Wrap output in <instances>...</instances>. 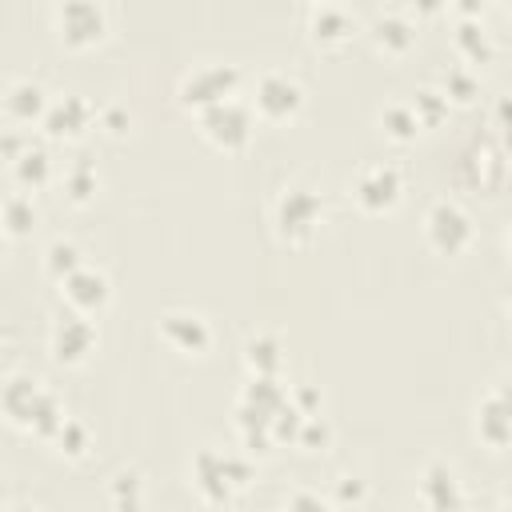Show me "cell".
<instances>
[{
	"label": "cell",
	"instance_id": "cell-3",
	"mask_svg": "<svg viewBox=\"0 0 512 512\" xmlns=\"http://www.w3.org/2000/svg\"><path fill=\"white\" fill-rule=\"evenodd\" d=\"M240 80H244V76H240L236 64H228V60H208V64H196V68L180 80L176 96H180L184 108L204 112V108H212V104H220V100H228V96H240Z\"/></svg>",
	"mask_w": 512,
	"mask_h": 512
},
{
	"label": "cell",
	"instance_id": "cell-35",
	"mask_svg": "<svg viewBox=\"0 0 512 512\" xmlns=\"http://www.w3.org/2000/svg\"><path fill=\"white\" fill-rule=\"evenodd\" d=\"M4 240H8V232H4V224H0V256H4Z\"/></svg>",
	"mask_w": 512,
	"mask_h": 512
},
{
	"label": "cell",
	"instance_id": "cell-25",
	"mask_svg": "<svg viewBox=\"0 0 512 512\" xmlns=\"http://www.w3.org/2000/svg\"><path fill=\"white\" fill-rule=\"evenodd\" d=\"M60 184H64V192H68V200H76V204H88V200L96 196V188H100V176H96V164H88V160H72V164L64 168V176H60Z\"/></svg>",
	"mask_w": 512,
	"mask_h": 512
},
{
	"label": "cell",
	"instance_id": "cell-24",
	"mask_svg": "<svg viewBox=\"0 0 512 512\" xmlns=\"http://www.w3.org/2000/svg\"><path fill=\"white\" fill-rule=\"evenodd\" d=\"M0 224L8 236H24L36 228V204L28 192H12L4 204H0Z\"/></svg>",
	"mask_w": 512,
	"mask_h": 512
},
{
	"label": "cell",
	"instance_id": "cell-31",
	"mask_svg": "<svg viewBox=\"0 0 512 512\" xmlns=\"http://www.w3.org/2000/svg\"><path fill=\"white\" fill-rule=\"evenodd\" d=\"M56 444H60V452H68V456H80V452L88 448V428H84L80 420H64L60 432H56Z\"/></svg>",
	"mask_w": 512,
	"mask_h": 512
},
{
	"label": "cell",
	"instance_id": "cell-10",
	"mask_svg": "<svg viewBox=\"0 0 512 512\" xmlns=\"http://www.w3.org/2000/svg\"><path fill=\"white\" fill-rule=\"evenodd\" d=\"M60 292H64V300L72 304V312H80V316H92V312H100V308L112 300L108 276H104L100 268H92V264H80L72 276H64V280H60Z\"/></svg>",
	"mask_w": 512,
	"mask_h": 512
},
{
	"label": "cell",
	"instance_id": "cell-7",
	"mask_svg": "<svg viewBox=\"0 0 512 512\" xmlns=\"http://www.w3.org/2000/svg\"><path fill=\"white\" fill-rule=\"evenodd\" d=\"M400 196H404V172L396 164L372 160L352 176V200L364 212H388L400 204Z\"/></svg>",
	"mask_w": 512,
	"mask_h": 512
},
{
	"label": "cell",
	"instance_id": "cell-28",
	"mask_svg": "<svg viewBox=\"0 0 512 512\" xmlns=\"http://www.w3.org/2000/svg\"><path fill=\"white\" fill-rule=\"evenodd\" d=\"M444 100H472L476 96V76H472V68H448L444 72Z\"/></svg>",
	"mask_w": 512,
	"mask_h": 512
},
{
	"label": "cell",
	"instance_id": "cell-18",
	"mask_svg": "<svg viewBox=\"0 0 512 512\" xmlns=\"http://www.w3.org/2000/svg\"><path fill=\"white\" fill-rule=\"evenodd\" d=\"M44 108H48V92H44V84L20 76V80H12V84L4 88V112H8L12 120H20V124L40 120Z\"/></svg>",
	"mask_w": 512,
	"mask_h": 512
},
{
	"label": "cell",
	"instance_id": "cell-19",
	"mask_svg": "<svg viewBox=\"0 0 512 512\" xmlns=\"http://www.w3.org/2000/svg\"><path fill=\"white\" fill-rule=\"evenodd\" d=\"M12 176H16L20 188H44L52 180V156H48V148H40V144L28 140L12 156Z\"/></svg>",
	"mask_w": 512,
	"mask_h": 512
},
{
	"label": "cell",
	"instance_id": "cell-20",
	"mask_svg": "<svg viewBox=\"0 0 512 512\" xmlns=\"http://www.w3.org/2000/svg\"><path fill=\"white\" fill-rule=\"evenodd\" d=\"M244 364H248L252 376H280V364H284V348H280V340L268 336V332L252 336V340L244 344Z\"/></svg>",
	"mask_w": 512,
	"mask_h": 512
},
{
	"label": "cell",
	"instance_id": "cell-6",
	"mask_svg": "<svg viewBox=\"0 0 512 512\" xmlns=\"http://www.w3.org/2000/svg\"><path fill=\"white\" fill-rule=\"evenodd\" d=\"M304 108V88L292 72L284 68H268L256 76V88H252V112L264 116V120H288Z\"/></svg>",
	"mask_w": 512,
	"mask_h": 512
},
{
	"label": "cell",
	"instance_id": "cell-27",
	"mask_svg": "<svg viewBox=\"0 0 512 512\" xmlns=\"http://www.w3.org/2000/svg\"><path fill=\"white\" fill-rule=\"evenodd\" d=\"M408 104H412V112H416L420 128H424V124H440V120H444V112H448V100H444V92H440V88H416Z\"/></svg>",
	"mask_w": 512,
	"mask_h": 512
},
{
	"label": "cell",
	"instance_id": "cell-23",
	"mask_svg": "<svg viewBox=\"0 0 512 512\" xmlns=\"http://www.w3.org/2000/svg\"><path fill=\"white\" fill-rule=\"evenodd\" d=\"M108 496H112V508L116 512H144V476L136 468H120L112 476Z\"/></svg>",
	"mask_w": 512,
	"mask_h": 512
},
{
	"label": "cell",
	"instance_id": "cell-22",
	"mask_svg": "<svg viewBox=\"0 0 512 512\" xmlns=\"http://www.w3.org/2000/svg\"><path fill=\"white\" fill-rule=\"evenodd\" d=\"M380 132L392 136V140H400V144L416 140L420 120H416L412 104H408V100H388V104H380Z\"/></svg>",
	"mask_w": 512,
	"mask_h": 512
},
{
	"label": "cell",
	"instance_id": "cell-33",
	"mask_svg": "<svg viewBox=\"0 0 512 512\" xmlns=\"http://www.w3.org/2000/svg\"><path fill=\"white\" fill-rule=\"evenodd\" d=\"M340 496H344V500H364V484H360L356 476H344V484H340Z\"/></svg>",
	"mask_w": 512,
	"mask_h": 512
},
{
	"label": "cell",
	"instance_id": "cell-13",
	"mask_svg": "<svg viewBox=\"0 0 512 512\" xmlns=\"http://www.w3.org/2000/svg\"><path fill=\"white\" fill-rule=\"evenodd\" d=\"M420 500L432 512H460L464 508V484L444 460H432L420 472Z\"/></svg>",
	"mask_w": 512,
	"mask_h": 512
},
{
	"label": "cell",
	"instance_id": "cell-9",
	"mask_svg": "<svg viewBox=\"0 0 512 512\" xmlns=\"http://www.w3.org/2000/svg\"><path fill=\"white\" fill-rule=\"evenodd\" d=\"M92 120H96V108H92L80 92H68V96L48 100V108H44V116H40L44 136H52V140H72V136H80Z\"/></svg>",
	"mask_w": 512,
	"mask_h": 512
},
{
	"label": "cell",
	"instance_id": "cell-17",
	"mask_svg": "<svg viewBox=\"0 0 512 512\" xmlns=\"http://www.w3.org/2000/svg\"><path fill=\"white\" fill-rule=\"evenodd\" d=\"M508 432H512V420H508V392L504 388H492L488 396H480L476 404V436L492 448H504L508 444Z\"/></svg>",
	"mask_w": 512,
	"mask_h": 512
},
{
	"label": "cell",
	"instance_id": "cell-5",
	"mask_svg": "<svg viewBox=\"0 0 512 512\" xmlns=\"http://www.w3.org/2000/svg\"><path fill=\"white\" fill-rule=\"evenodd\" d=\"M52 24H56V32H60V40L68 48H88V44L104 40L108 12L96 0H64V4L52 8Z\"/></svg>",
	"mask_w": 512,
	"mask_h": 512
},
{
	"label": "cell",
	"instance_id": "cell-32",
	"mask_svg": "<svg viewBox=\"0 0 512 512\" xmlns=\"http://www.w3.org/2000/svg\"><path fill=\"white\" fill-rule=\"evenodd\" d=\"M96 116H100V124H104L108 132H116V136L128 128V112H124V108H104V112H96Z\"/></svg>",
	"mask_w": 512,
	"mask_h": 512
},
{
	"label": "cell",
	"instance_id": "cell-21",
	"mask_svg": "<svg viewBox=\"0 0 512 512\" xmlns=\"http://www.w3.org/2000/svg\"><path fill=\"white\" fill-rule=\"evenodd\" d=\"M452 40H456V48H460L472 64L492 60V40H488V28L480 24V16H460V20H456Z\"/></svg>",
	"mask_w": 512,
	"mask_h": 512
},
{
	"label": "cell",
	"instance_id": "cell-26",
	"mask_svg": "<svg viewBox=\"0 0 512 512\" xmlns=\"http://www.w3.org/2000/svg\"><path fill=\"white\" fill-rule=\"evenodd\" d=\"M80 264H84V256H80V248H76L72 240H52V244L44 248V268H48V276H56V280L72 276Z\"/></svg>",
	"mask_w": 512,
	"mask_h": 512
},
{
	"label": "cell",
	"instance_id": "cell-14",
	"mask_svg": "<svg viewBox=\"0 0 512 512\" xmlns=\"http://www.w3.org/2000/svg\"><path fill=\"white\" fill-rule=\"evenodd\" d=\"M352 32H356L352 8H344V4H312V8H308V36H312L316 44L336 48V44H344Z\"/></svg>",
	"mask_w": 512,
	"mask_h": 512
},
{
	"label": "cell",
	"instance_id": "cell-2",
	"mask_svg": "<svg viewBox=\"0 0 512 512\" xmlns=\"http://www.w3.org/2000/svg\"><path fill=\"white\" fill-rule=\"evenodd\" d=\"M196 124H200L204 140L216 144L220 152H240V148H248V140L256 132V112H252L248 100L228 96V100L196 112Z\"/></svg>",
	"mask_w": 512,
	"mask_h": 512
},
{
	"label": "cell",
	"instance_id": "cell-16",
	"mask_svg": "<svg viewBox=\"0 0 512 512\" xmlns=\"http://www.w3.org/2000/svg\"><path fill=\"white\" fill-rule=\"evenodd\" d=\"M368 36L376 40V48L384 52H408L412 40H416V24L404 8H380L368 24Z\"/></svg>",
	"mask_w": 512,
	"mask_h": 512
},
{
	"label": "cell",
	"instance_id": "cell-11",
	"mask_svg": "<svg viewBox=\"0 0 512 512\" xmlns=\"http://www.w3.org/2000/svg\"><path fill=\"white\" fill-rule=\"evenodd\" d=\"M96 348V324L80 312H68L52 324V356L60 364H80Z\"/></svg>",
	"mask_w": 512,
	"mask_h": 512
},
{
	"label": "cell",
	"instance_id": "cell-8",
	"mask_svg": "<svg viewBox=\"0 0 512 512\" xmlns=\"http://www.w3.org/2000/svg\"><path fill=\"white\" fill-rule=\"evenodd\" d=\"M424 240L444 252V256H456L472 244V216L456 204V200H436L428 212H424Z\"/></svg>",
	"mask_w": 512,
	"mask_h": 512
},
{
	"label": "cell",
	"instance_id": "cell-34",
	"mask_svg": "<svg viewBox=\"0 0 512 512\" xmlns=\"http://www.w3.org/2000/svg\"><path fill=\"white\" fill-rule=\"evenodd\" d=\"M8 512H40V508H32V504H12Z\"/></svg>",
	"mask_w": 512,
	"mask_h": 512
},
{
	"label": "cell",
	"instance_id": "cell-15",
	"mask_svg": "<svg viewBox=\"0 0 512 512\" xmlns=\"http://www.w3.org/2000/svg\"><path fill=\"white\" fill-rule=\"evenodd\" d=\"M192 484L200 488L204 500L224 504V500L236 492L232 480H228V468H224V452H216V448H200L196 460H192Z\"/></svg>",
	"mask_w": 512,
	"mask_h": 512
},
{
	"label": "cell",
	"instance_id": "cell-30",
	"mask_svg": "<svg viewBox=\"0 0 512 512\" xmlns=\"http://www.w3.org/2000/svg\"><path fill=\"white\" fill-rule=\"evenodd\" d=\"M284 512H336L328 496L312 492V488H296L288 500H284Z\"/></svg>",
	"mask_w": 512,
	"mask_h": 512
},
{
	"label": "cell",
	"instance_id": "cell-12",
	"mask_svg": "<svg viewBox=\"0 0 512 512\" xmlns=\"http://www.w3.org/2000/svg\"><path fill=\"white\" fill-rule=\"evenodd\" d=\"M160 336L176 348V352H188V356H200L208 344H212V328L200 312H188V308H172L160 316Z\"/></svg>",
	"mask_w": 512,
	"mask_h": 512
},
{
	"label": "cell",
	"instance_id": "cell-1",
	"mask_svg": "<svg viewBox=\"0 0 512 512\" xmlns=\"http://www.w3.org/2000/svg\"><path fill=\"white\" fill-rule=\"evenodd\" d=\"M0 408H4V416L16 428H28L32 436H44V440H56L60 424L68 420L64 408H60V400L36 376H28V372L4 376V384H0Z\"/></svg>",
	"mask_w": 512,
	"mask_h": 512
},
{
	"label": "cell",
	"instance_id": "cell-4",
	"mask_svg": "<svg viewBox=\"0 0 512 512\" xmlns=\"http://www.w3.org/2000/svg\"><path fill=\"white\" fill-rule=\"evenodd\" d=\"M320 216H324V200L316 188L308 184H292L276 196V208H272V220H276V232L288 240V244H304L316 236L320 228Z\"/></svg>",
	"mask_w": 512,
	"mask_h": 512
},
{
	"label": "cell",
	"instance_id": "cell-29",
	"mask_svg": "<svg viewBox=\"0 0 512 512\" xmlns=\"http://www.w3.org/2000/svg\"><path fill=\"white\" fill-rule=\"evenodd\" d=\"M328 436H332V428H328V420L320 412L316 416H304L300 428H296V444H304V448H324Z\"/></svg>",
	"mask_w": 512,
	"mask_h": 512
}]
</instances>
